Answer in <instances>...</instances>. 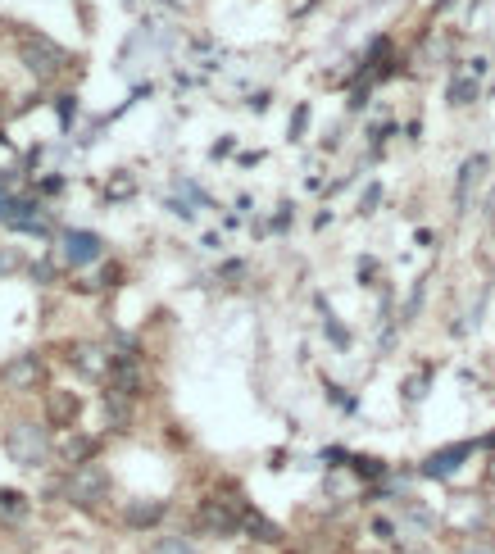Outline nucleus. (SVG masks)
I'll list each match as a JSON object with an SVG mask.
<instances>
[{"instance_id":"obj_20","label":"nucleus","mask_w":495,"mask_h":554,"mask_svg":"<svg viewBox=\"0 0 495 554\" xmlns=\"http://www.w3.org/2000/svg\"><path fill=\"white\" fill-rule=\"evenodd\" d=\"M305 119H309V109L300 105V109H296V123H291V137H300V128H305Z\"/></svg>"},{"instance_id":"obj_16","label":"nucleus","mask_w":495,"mask_h":554,"mask_svg":"<svg viewBox=\"0 0 495 554\" xmlns=\"http://www.w3.org/2000/svg\"><path fill=\"white\" fill-rule=\"evenodd\" d=\"M132 196V182L128 178H109V200H128Z\"/></svg>"},{"instance_id":"obj_9","label":"nucleus","mask_w":495,"mask_h":554,"mask_svg":"<svg viewBox=\"0 0 495 554\" xmlns=\"http://www.w3.org/2000/svg\"><path fill=\"white\" fill-rule=\"evenodd\" d=\"M164 514H169L164 500H137V505L123 509V523H128V527H155Z\"/></svg>"},{"instance_id":"obj_6","label":"nucleus","mask_w":495,"mask_h":554,"mask_svg":"<svg viewBox=\"0 0 495 554\" xmlns=\"http://www.w3.org/2000/svg\"><path fill=\"white\" fill-rule=\"evenodd\" d=\"M100 255H105V241H100L96 232H64V259H69L73 268L100 264Z\"/></svg>"},{"instance_id":"obj_11","label":"nucleus","mask_w":495,"mask_h":554,"mask_svg":"<svg viewBox=\"0 0 495 554\" xmlns=\"http://www.w3.org/2000/svg\"><path fill=\"white\" fill-rule=\"evenodd\" d=\"M241 527H246L255 541H282V532L273 523H268L264 514H255V509H241Z\"/></svg>"},{"instance_id":"obj_13","label":"nucleus","mask_w":495,"mask_h":554,"mask_svg":"<svg viewBox=\"0 0 495 554\" xmlns=\"http://www.w3.org/2000/svg\"><path fill=\"white\" fill-rule=\"evenodd\" d=\"M150 554H196V545H191L187 536H159V541L150 545Z\"/></svg>"},{"instance_id":"obj_24","label":"nucleus","mask_w":495,"mask_h":554,"mask_svg":"<svg viewBox=\"0 0 495 554\" xmlns=\"http://www.w3.org/2000/svg\"><path fill=\"white\" fill-rule=\"evenodd\" d=\"M468 554H477V550H468Z\"/></svg>"},{"instance_id":"obj_23","label":"nucleus","mask_w":495,"mask_h":554,"mask_svg":"<svg viewBox=\"0 0 495 554\" xmlns=\"http://www.w3.org/2000/svg\"><path fill=\"white\" fill-rule=\"evenodd\" d=\"M0 141H5V132H0Z\"/></svg>"},{"instance_id":"obj_5","label":"nucleus","mask_w":495,"mask_h":554,"mask_svg":"<svg viewBox=\"0 0 495 554\" xmlns=\"http://www.w3.org/2000/svg\"><path fill=\"white\" fill-rule=\"evenodd\" d=\"M41 377H46L41 355H19L0 368V386H10V391H32V386H41Z\"/></svg>"},{"instance_id":"obj_1","label":"nucleus","mask_w":495,"mask_h":554,"mask_svg":"<svg viewBox=\"0 0 495 554\" xmlns=\"http://www.w3.org/2000/svg\"><path fill=\"white\" fill-rule=\"evenodd\" d=\"M5 455L19 468H41L50 459V427L37 423V418H19L5 432Z\"/></svg>"},{"instance_id":"obj_7","label":"nucleus","mask_w":495,"mask_h":554,"mask_svg":"<svg viewBox=\"0 0 495 554\" xmlns=\"http://www.w3.org/2000/svg\"><path fill=\"white\" fill-rule=\"evenodd\" d=\"M69 359H73V368H82V377H109V364H114V359L100 346H91V341L69 346Z\"/></svg>"},{"instance_id":"obj_17","label":"nucleus","mask_w":495,"mask_h":554,"mask_svg":"<svg viewBox=\"0 0 495 554\" xmlns=\"http://www.w3.org/2000/svg\"><path fill=\"white\" fill-rule=\"evenodd\" d=\"M327 337H332V346H341V350L350 346V332L341 323H327Z\"/></svg>"},{"instance_id":"obj_4","label":"nucleus","mask_w":495,"mask_h":554,"mask_svg":"<svg viewBox=\"0 0 495 554\" xmlns=\"http://www.w3.org/2000/svg\"><path fill=\"white\" fill-rule=\"evenodd\" d=\"M196 518H200V527H205L209 536H237L241 532V514L228 505V500H223V495H209V500H200Z\"/></svg>"},{"instance_id":"obj_22","label":"nucleus","mask_w":495,"mask_h":554,"mask_svg":"<svg viewBox=\"0 0 495 554\" xmlns=\"http://www.w3.org/2000/svg\"><path fill=\"white\" fill-rule=\"evenodd\" d=\"M400 554H423V550H400Z\"/></svg>"},{"instance_id":"obj_12","label":"nucleus","mask_w":495,"mask_h":554,"mask_svg":"<svg viewBox=\"0 0 495 554\" xmlns=\"http://www.w3.org/2000/svg\"><path fill=\"white\" fill-rule=\"evenodd\" d=\"M477 96H482V87H477L473 78H455V82L446 87V100H450V105H473Z\"/></svg>"},{"instance_id":"obj_8","label":"nucleus","mask_w":495,"mask_h":554,"mask_svg":"<svg viewBox=\"0 0 495 554\" xmlns=\"http://www.w3.org/2000/svg\"><path fill=\"white\" fill-rule=\"evenodd\" d=\"M473 446H477V441H459L455 450H441V455L423 459V477H432V482H436V477H450L468 455H473Z\"/></svg>"},{"instance_id":"obj_15","label":"nucleus","mask_w":495,"mask_h":554,"mask_svg":"<svg viewBox=\"0 0 495 554\" xmlns=\"http://www.w3.org/2000/svg\"><path fill=\"white\" fill-rule=\"evenodd\" d=\"M91 450H96V441H87V436H82V441H69V446H64V455H69V459H87Z\"/></svg>"},{"instance_id":"obj_10","label":"nucleus","mask_w":495,"mask_h":554,"mask_svg":"<svg viewBox=\"0 0 495 554\" xmlns=\"http://www.w3.org/2000/svg\"><path fill=\"white\" fill-rule=\"evenodd\" d=\"M486 169H491V159H486V155H473V159L464 164V169H459V191H455L459 209L468 205V196H473V187L482 182V173H486Z\"/></svg>"},{"instance_id":"obj_14","label":"nucleus","mask_w":495,"mask_h":554,"mask_svg":"<svg viewBox=\"0 0 495 554\" xmlns=\"http://www.w3.org/2000/svg\"><path fill=\"white\" fill-rule=\"evenodd\" d=\"M50 409H55V423H69L73 418V396H64V391H55V396H50Z\"/></svg>"},{"instance_id":"obj_19","label":"nucleus","mask_w":495,"mask_h":554,"mask_svg":"<svg viewBox=\"0 0 495 554\" xmlns=\"http://www.w3.org/2000/svg\"><path fill=\"white\" fill-rule=\"evenodd\" d=\"M377 200H382V187H368V196H364V205H359V209H364V214H368V209H373Z\"/></svg>"},{"instance_id":"obj_2","label":"nucleus","mask_w":495,"mask_h":554,"mask_svg":"<svg viewBox=\"0 0 495 554\" xmlns=\"http://www.w3.org/2000/svg\"><path fill=\"white\" fill-rule=\"evenodd\" d=\"M109 495V473L100 464H78L64 477V500L78 509H100Z\"/></svg>"},{"instance_id":"obj_18","label":"nucleus","mask_w":495,"mask_h":554,"mask_svg":"<svg viewBox=\"0 0 495 554\" xmlns=\"http://www.w3.org/2000/svg\"><path fill=\"white\" fill-rule=\"evenodd\" d=\"M14 264H19V255H14V250H0V273H10Z\"/></svg>"},{"instance_id":"obj_21","label":"nucleus","mask_w":495,"mask_h":554,"mask_svg":"<svg viewBox=\"0 0 495 554\" xmlns=\"http://www.w3.org/2000/svg\"><path fill=\"white\" fill-rule=\"evenodd\" d=\"M482 446H486V450H495V432H491V436H486V441H482Z\"/></svg>"},{"instance_id":"obj_3","label":"nucleus","mask_w":495,"mask_h":554,"mask_svg":"<svg viewBox=\"0 0 495 554\" xmlns=\"http://www.w3.org/2000/svg\"><path fill=\"white\" fill-rule=\"evenodd\" d=\"M19 55H23V64H28L41 82H50L55 73H64V64H69V55H64V50L55 46L50 37H23Z\"/></svg>"}]
</instances>
